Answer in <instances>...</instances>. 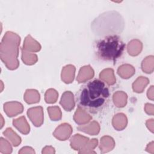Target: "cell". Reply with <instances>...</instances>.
Returning <instances> with one entry per match:
<instances>
[{"label":"cell","instance_id":"cell-15","mask_svg":"<svg viewBox=\"0 0 154 154\" xmlns=\"http://www.w3.org/2000/svg\"><path fill=\"white\" fill-rule=\"evenodd\" d=\"M57 91H55L54 89H49L47 90L45 94V100L46 103H55L57 100V97H52V95L57 94Z\"/></svg>","mask_w":154,"mask_h":154},{"label":"cell","instance_id":"cell-13","mask_svg":"<svg viewBox=\"0 0 154 154\" xmlns=\"http://www.w3.org/2000/svg\"><path fill=\"white\" fill-rule=\"evenodd\" d=\"M149 80L145 77L140 76L138 78L137 80L132 84V88L134 91L136 92L140 85H141L142 88L144 89L146 86L149 84Z\"/></svg>","mask_w":154,"mask_h":154},{"label":"cell","instance_id":"cell-11","mask_svg":"<svg viewBox=\"0 0 154 154\" xmlns=\"http://www.w3.org/2000/svg\"><path fill=\"white\" fill-rule=\"evenodd\" d=\"M48 111L50 115V118L54 121H57L61 118V112L59 107L54 106L48 108Z\"/></svg>","mask_w":154,"mask_h":154},{"label":"cell","instance_id":"cell-3","mask_svg":"<svg viewBox=\"0 0 154 154\" xmlns=\"http://www.w3.org/2000/svg\"><path fill=\"white\" fill-rule=\"evenodd\" d=\"M72 128L68 123H63L57 128L53 133L54 136L61 141L66 140L71 135Z\"/></svg>","mask_w":154,"mask_h":154},{"label":"cell","instance_id":"cell-16","mask_svg":"<svg viewBox=\"0 0 154 154\" xmlns=\"http://www.w3.org/2000/svg\"><path fill=\"white\" fill-rule=\"evenodd\" d=\"M35 153V152L30 147H24L22 148L20 151H19V153Z\"/></svg>","mask_w":154,"mask_h":154},{"label":"cell","instance_id":"cell-17","mask_svg":"<svg viewBox=\"0 0 154 154\" xmlns=\"http://www.w3.org/2000/svg\"><path fill=\"white\" fill-rule=\"evenodd\" d=\"M153 105L152 104H149V103H146V106H145V109H146V112H147L149 110V112H150V114H152L153 115Z\"/></svg>","mask_w":154,"mask_h":154},{"label":"cell","instance_id":"cell-12","mask_svg":"<svg viewBox=\"0 0 154 154\" xmlns=\"http://www.w3.org/2000/svg\"><path fill=\"white\" fill-rule=\"evenodd\" d=\"M97 140L96 138L92 139V140H91L90 141H89L88 142V143L86 144V146H85V147L81 151L79 152V153H95V152L92 151V150H93L96 146L97 144Z\"/></svg>","mask_w":154,"mask_h":154},{"label":"cell","instance_id":"cell-9","mask_svg":"<svg viewBox=\"0 0 154 154\" xmlns=\"http://www.w3.org/2000/svg\"><path fill=\"white\" fill-rule=\"evenodd\" d=\"M3 134L12 143L13 146L16 147L21 142V138L20 137H19L15 132H13V136H11V134L10 133V128H7L5 131L3 132Z\"/></svg>","mask_w":154,"mask_h":154},{"label":"cell","instance_id":"cell-6","mask_svg":"<svg viewBox=\"0 0 154 154\" xmlns=\"http://www.w3.org/2000/svg\"><path fill=\"white\" fill-rule=\"evenodd\" d=\"M60 104L67 111H70L73 109L75 106L73 94L69 91L64 92L62 95Z\"/></svg>","mask_w":154,"mask_h":154},{"label":"cell","instance_id":"cell-18","mask_svg":"<svg viewBox=\"0 0 154 154\" xmlns=\"http://www.w3.org/2000/svg\"><path fill=\"white\" fill-rule=\"evenodd\" d=\"M153 86L152 85L151 87H150V88H149V89L148 90V92H150V94H149V93L147 94L148 98L150 99H151V100H153V94H152V92H153Z\"/></svg>","mask_w":154,"mask_h":154},{"label":"cell","instance_id":"cell-10","mask_svg":"<svg viewBox=\"0 0 154 154\" xmlns=\"http://www.w3.org/2000/svg\"><path fill=\"white\" fill-rule=\"evenodd\" d=\"M78 129L79 131H81L84 132L85 133H87V134L92 135V132H91V129H93L96 132L99 133V132L100 128H99V125L97 122H93L91 123L89 125L84 126H79V127H78Z\"/></svg>","mask_w":154,"mask_h":154},{"label":"cell","instance_id":"cell-7","mask_svg":"<svg viewBox=\"0 0 154 154\" xmlns=\"http://www.w3.org/2000/svg\"><path fill=\"white\" fill-rule=\"evenodd\" d=\"M115 142L112 138L109 136H104L101 138L99 149L102 153L109 152L113 149Z\"/></svg>","mask_w":154,"mask_h":154},{"label":"cell","instance_id":"cell-5","mask_svg":"<svg viewBox=\"0 0 154 154\" xmlns=\"http://www.w3.org/2000/svg\"><path fill=\"white\" fill-rule=\"evenodd\" d=\"M89 141V138L80 134H75L70 140V146L75 150H82Z\"/></svg>","mask_w":154,"mask_h":154},{"label":"cell","instance_id":"cell-1","mask_svg":"<svg viewBox=\"0 0 154 154\" xmlns=\"http://www.w3.org/2000/svg\"><path fill=\"white\" fill-rule=\"evenodd\" d=\"M109 97L105 83L94 79L83 85L78 91L76 100L78 108L92 114L101 111L107 104Z\"/></svg>","mask_w":154,"mask_h":154},{"label":"cell","instance_id":"cell-8","mask_svg":"<svg viewBox=\"0 0 154 154\" xmlns=\"http://www.w3.org/2000/svg\"><path fill=\"white\" fill-rule=\"evenodd\" d=\"M13 124L21 133L27 134L29 132V126L26 121L25 117L22 116L17 119L13 120Z\"/></svg>","mask_w":154,"mask_h":154},{"label":"cell","instance_id":"cell-19","mask_svg":"<svg viewBox=\"0 0 154 154\" xmlns=\"http://www.w3.org/2000/svg\"><path fill=\"white\" fill-rule=\"evenodd\" d=\"M153 142H151L150 144H149V145L147 146V148H150V149L147 150V151L148 152H150L151 153H153L154 152H153Z\"/></svg>","mask_w":154,"mask_h":154},{"label":"cell","instance_id":"cell-2","mask_svg":"<svg viewBox=\"0 0 154 154\" xmlns=\"http://www.w3.org/2000/svg\"><path fill=\"white\" fill-rule=\"evenodd\" d=\"M125 44L117 35H109L97 40L94 46L97 57L102 61H115L122 55Z\"/></svg>","mask_w":154,"mask_h":154},{"label":"cell","instance_id":"cell-14","mask_svg":"<svg viewBox=\"0 0 154 154\" xmlns=\"http://www.w3.org/2000/svg\"><path fill=\"white\" fill-rule=\"evenodd\" d=\"M30 38H31V35H28L26 38L28 40V42L30 43H29L26 40H25V43L24 44L25 45H29L31 46L29 48H28V49H25V50H27V51H34V52H37V51H39L41 49V46L37 42H36L35 40H34L32 44H31V40H30Z\"/></svg>","mask_w":154,"mask_h":154},{"label":"cell","instance_id":"cell-4","mask_svg":"<svg viewBox=\"0 0 154 154\" xmlns=\"http://www.w3.org/2000/svg\"><path fill=\"white\" fill-rule=\"evenodd\" d=\"M43 114V108L42 106L31 108L28 109L27 114L31 121L37 127L40 126L43 122V116H37V115Z\"/></svg>","mask_w":154,"mask_h":154}]
</instances>
